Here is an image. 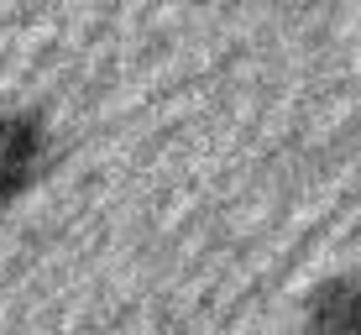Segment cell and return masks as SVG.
Wrapping results in <instances>:
<instances>
[{
  "mask_svg": "<svg viewBox=\"0 0 361 335\" xmlns=\"http://www.w3.org/2000/svg\"><path fill=\"white\" fill-rule=\"evenodd\" d=\"M53 163V126L42 110H0V209L42 183Z\"/></svg>",
  "mask_w": 361,
  "mask_h": 335,
  "instance_id": "cell-1",
  "label": "cell"
},
{
  "mask_svg": "<svg viewBox=\"0 0 361 335\" xmlns=\"http://www.w3.org/2000/svg\"><path fill=\"white\" fill-rule=\"evenodd\" d=\"M298 335H361V267L309 283L298 304Z\"/></svg>",
  "mask_w": 361,
  "mask_h": 335,
  "instance_id": "cell-2",
  "label": "cell"
}]
</instances>
